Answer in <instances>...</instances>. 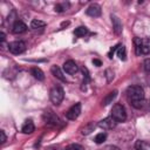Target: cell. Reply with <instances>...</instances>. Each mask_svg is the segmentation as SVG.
Here are the masks:
<instances>
[{
	"mask_svg": "<svg viewBox=\"0 0 150 150\" xmlns=\"http://www.w3.org/2000/svg\"><path fill=\"white\" fill-rule=\"evenodd\" d=\"M128 98L135 108H142L144 103V91L139 86H130L127 89Z\"/></svg>",
	"mask_w": 150,
	"mask_h": 150,
	"instance_id": "obj_1",
	"label": "cell"
},
{
	"mask_svg": "<svg viewBox=\"0 0 150 150\" xmlns=\"http://www.w3.org/2000/svg\"><path fill=\"white\" fill-rule=\"evenodd\" d=\"M135 48H136V54H148L150 52V41L148 39H141V38H135Z\"/></svg>",
	"mask_w": 150,
	"mask_h": 150,
	"instance_id": "obj_2",
	"label": "cell"
},
{
	"mask_svg": "<svg viewBox=\"0 0 150 150\" xmlns=\"http://www.w3.org/2000/svg\"><path fill=\"white\" fill-rule=\"evenodd\" d=\"M111 117L116 121V122H124L127 120V111H125V108L120 104V103H116L112 109H111Z\"/></svg>",
	"mask_w": 150,
	"mask_h": 150,
	"instance_id": "obj_3",
	"label": "cell"
},
{
	"mask_svg": "<svg viewBox=\"0 0 150 150\" xmlns=\"http://www.w3.org/2000/svg\"><path fill=\"white\" fill-rule=\"evenodd\" d=\"M49 97H50V101H52L53 104L59 105V104L63 101V98H64V91H63V89H62L61 87H59V86L53 87V88L50 89Z\"/></svg>",
	"mask_w": 150,
	"mask_h": 150,
	"instance_id": "obj_4",
	"label": "cell"
},
{
	"mask_svg": "<svg viewBox=\"0 0 150 150\" xmlns=\"http://www.w3.org/2000/svg\"><path fill=\"white\" fill-rule=\"evenodd\" d=\"M8 49L12 54H21L26 50V43L23 41H13L8 45Z\"/></svg>",
	"mask_w": 150,
	"mask_h": 150,
	"instance_id": "obj_5",
	"label": "cell"
},
{
	"mask_svg": "<svg viewBox=\"0 0 150 150\" xmlns=\"http://www.w3.org/2000/svg\"><path fill=\"white\" fill-rule=\"evenodd\" d=\"M43 120L46 121L47 124L49 125H53V127H56V125H61V120L53 112V111H46L43 114Z\"/></svg>",
	"mask_w": 150,
	"mask_h": 150,
	"instance_id": "obj_6",
	"label": "cell"
},
{
	"mask_svg": "<svg viewBox=\"0 0 150 150\" xmlns=\"http://www.w3.org/2000/svg\"><path fill=\"white\" fill-rule=\"evenodd\" d=\"M80 114H81V103H75L67 110L66 116L68 120H76L80 116Z\"/></svg>",
	"mask_w": 150,
	"mask_h": 150,
	"instance_id": "obj_7",
	"label": "cell"
},
{
	"mask_svg": "<svg viewBox=\"0 0 150 150\" xmlns=\"http://www.w3.org/2000/svg\"><path fill=\"white\" fill-rule=\"evenodd\" d=\"M63 70H64L67 74H69V75H74L75 73H77L79 67H77V64H76L75 61L68 60V61H66V62L63 63Z\"/></svg>",
	"mask_w": 150,
	"mask_h": 150,
	"instance_id": "obj_8",
	"label": "cell"
},
{
	"mask_svg": "<svg viewBox=\"0 0 150 150\" xmlns=\"http://www.w3.org/2000/svg\"><path fill=\"white\" fill-rule=\"evenodd\" d=\"M101 7H100V5H97V4H91L88 8H87V11H86V13L89 15V16H93V18H97V16H100L101 15Z\"/></svg>",
	"mask_w": 150,
	"mask_h": 150,
	"instance_id": "obj_9",
	"label": "cell"
},
{
	"mask_svg": "<svg viewBox=\"0 0 150 150\" xmlns=\"http://www.w3.org/2000/svg\"><path fill=\"white\" fill-rule=\"evenodd\" d=\"M116 123H117V122L110 116V117H107V118L102 120V121L98 123V125H100L101 128H103V129H112V128H115Z\"/></svg>",
	"mask_w": 150,
	"mask_h": 150,
	"instance_id": "obj_10",
	"label": "cell"
},
{
	"mask_svg": "<svg viewBox=\"0 0 150 150\" xmlns=\"http://www.w3.org/2000/svg\"><path fill=\"white\" fill-rule=\"evenodd\" d=\"M111 22H112V29L116 35H120L122 33V22L116 15H111Z\"/></svg>",
	"mask_w": 150,
	"mask_h": 150,
	"instance_id": "obj_11",
	"label": "cell"
},
{
	"mask_svg": "<svg viewBox=\"0 0 150 150\" xmlns=\"http://www.w3.org/2000/svg\"><path fill=\"white\" fill-rule=\"evenodd\" d=\"M12 30L14 34H22L27 30V26L22 21H15L13 27H12Z\"/></svg>",
	"mask_w": 150,
	"mask_h": 150,
	"instance_id": "obj_12",
	"label": "cell"
},
{
	"mask_svg": "<svg viewBox=\"0 0 150 150\" xmlns=\"http://www.w3.org/2000/svg\"><path fill=\"white\" fill-rule=\"evenodd\" d=\"M50 71H52V74L56 77V79H59L60 81H62V82H67V80H66V77H64V75L62 74V71H61V69L56 66V64H54V66H52V68H50Z\"/></svg>",
	"mask_w": 150,
	"mask_h": 150,
	"instance_id": "obj_13",
	"label": "cell"
},
{
	"mask_svg": "<svg viewBox=\"0 0 150 150\" xmlns=\"http://www.w3.org/2000/svg\"><path fill=\"white\" fill-rule=\"evenodd\" d=\"M116 96H117V90H112V91H110V93L107 94V96L103 98V101H102V105L105 107V105L112 103V101L116 98Z\"/></svg>",
	"mask_w": 150,
	"mask_h": 150,
	"instance_id": "obj_14",
	"label": "cell"
},
{
	"mask_svg": "<svg viewBox=\"0 0 150 150\" xmlns=\"http://www.w3.org/2000/svg\"><path fill=\"white\" fill-rule=\"evenodd\" d=\"M30 74H32L36 80H39V81H43V80H45V74H43V71H42L39 67H33V68L30 69Z\"/></svg>",
	"mask_w": 150,
	"mask_h": 150,
	"instance_id": "obj_15",
	"label": "cell"
},
{
	"mask_svg": "<svg viewBox=\"0 0 150 150\" xmlns=\"http://www.w3.org/2000/svg\"><path fill=\"white\" fill-rule=\"evenodd\" d=\"M34 129H35L34 123H33L30 120H28V121H26V123L22 125L21 131H22L23 134H32V132L34 131Z\"/></svg>",
	"mask_w": 150,
	"mask_h": 150,
	"instance_id": "obj_16",
	"label": "cell"
},
{
	"mask_svg": "<svg viewBox=\"0 0 150 150\" xmlns=\"http://www.w3.org/2000/svg\"><path fill=\"white\" fill-rule=\"evenodd\" d=\"M95 127H96V124H95L94 122H89L88 124H86V125H84V127L81 129L82 135H89L91 131H94Z\"/></svg>",
	"mask_w": 150,
	"mask_h": 150,
	"instance_id": "obj_17",
	"label": "cell"
},
{
	"mask_svg": "<svg viewBox=\"0 0 150 150\" xmlns=\"http://www.w3.org/2000/svg\"><path fill=\"white\" fill-rule=\"evenodd\" d=\"M45 26H46V23H45L43 21H41V20H38V19H34V20H32V22H30V27H32L33 29L43 28Z\"/></svg>",
	"mask_w": 150,
	"mask_h": 150,
	"instance_id": "obj_18",
	"label": "cell"
},
{
	"mask_svg": "<svg viewBox=\"0 0 150 150\" xmlns=\"http://www.w3.org/2000/svg\"><path fill=\"white\" fill-rule=\"evenodd\" d=\"M74 33H75V35H76L77 38H82V36H84V35L88 34V29H87L86 27L81 26V27H77Z\"/></svg>",
	"mask_w": 150,
	"mask_h": 150,
	"instance_id": "obj_19",
	"label": "cell"
},
{
	"mask_svg": "<svg viewBox=\"0 0 150 150\" xmlns=\"http://www.w3.org/2000/svg\"><path fill=\"white\" fill-rule=\"evenodd\" d=\"M117 56L121 59V60H125V56H127V50H125V47L124 46H121L117 48Z\"/></svg>",
	"mask_w": 150,
	"mask_h": 150,
	"instance_id": "obj_20",
	"label": "cell"
},
{
	"mask_svg": "<svg viewBox=\"0 0 150 150\" xmlns=\"http://www.w3.org/2000/svg\"><path fill=\"white\" fill-rule=\"evenodd\" d=\"M105 138H107V134L105 132H100V134H97L95 136V142L97 144H101V143H103L105 141Z\"/></svg>",
	"mask_w": 150,
	"mask_h": 150,
	"instance_id": "obj_21",
	"label": "cell"
},
{
	"mask_svg": "<svg viewBox=\"0 0 150 150\" xmlns=\"http://www.w3.org/2000/svg\"><path fill=\"white\" fill-rule=\"evenodd\" d=\"M136 150H146V143L144 141H137L135 144Z\"/></svg>",
	"mask_w": 150,
	"mask_h": 150,
	"instance_id": "obj_22",
	"label": "cell"
},
{
	"mask_svg": "<svg viewBox=\"0 0 150 150\" xmlns=\"http://www.w3.org/2000/svg\"><path fill=\"white\" fill-rule=\"evenodd\" d=\"M66 150H84V148H83L82 145H80V144L73 143V144H69V145L66 148Z\"/></svg>",
	"mask_w": 150,
	"mask_h": 150,
	"instance_id": "obj_23",
	"label": "cell"
},
{
	"mask_svg": "<svg viewBox=\"0 0 150 150\" xmlns=\"http://www.w3.org/2000/svg\"><path fill=\"white\" fill-rule=\"evenodd\" d=\"M69 6V4H59V5H56L55 6V11L56 12H59V13H61V12H64L66 9H67V7Z\"/></svg>",
	"mask_w": 150,
	"mask_h": 150,
	"instance_id": "obj_24",
	"label": "cell"
},
{
	"mask_svg": "<svg viewBox=\"0 0 150 150\" xmlns=\"http://www.w3.org/2000/svg\"><path fill=\"white\" fill-rule=\"evenodd\" d=\"M144 69H145L148 73H150V59H146V60L144 61Z\"/></svg>",
	"mask_w": 150,
	"mask_h": 150,
	"instance_id": "obj_25",
	"label": "cell"
},
{
	"mask_svg": "<svg viewBox=\"0 0 150 150\" xmlns=\"http://www.w3.org/2000/svg\"><path fill=\"white\" fill-rule=\"evenodd\" d=\"M102 150H120L117 146H115V145H105Z\"/></svg>",
	"mask_w": 150,
	"mask_h": 150,
	"instance_id": "obj_26",
	"label": "cell"
},
{
	"mask_svg": "<svg viewBox=\"0 0 150 150\" xmlns=\"http://www.w3.org/2000/svg\"><path fill=\"white\" fill-rule=\"evenodd\" d=\"M118 47H120V45H116V46H115V47H112V48H111V49H110V52H109V54H108V56H109V57H110V59H111V57H112V54H114V52H115V50H116V49H117V48H118Z\"/></svg>",
	"mask_w": 150,
	"mask_h": 150,
	"instance_id": "obj_27",
	"label": "cell"
},
{
	"mask_svg": "<svg viewBox=\"0 0 150 150\" xmlns=\"http://www.w3.org/2000/svg\"><path fill=\"white\" fill-rule=\"evenodd\" d=\"M0 137H1V143H5L6 142V135H5V131L4 130H0Z\"/></svg>",
	"mask_w": 150,
	"mask_h": 150,
	"instance_id": "obj_28",
	"label": "cell"
},
{
	"mask_svg": "<svg viewBox=\"0 0 150 150\" xmlns=\"http://www.w3.org/2000/svg\"><path fill=\"white\" fill-rule=\"evenodd\" d=\"M93 63H94L96 67H100V66L102 64V63H101V61H100V60H97V59H94V60H93Z\"/></svg>",
	"mask_w": 150,
	"mask_h": 150,
	"instance_id": "obj_29",
	"label": "cell"
},
{
	"mask_svg": "<svg viewBox=\"0 0 150 150\" xmlns=\"http://www.w3.org/2000/svg\"><path fill=\"white\" fill-rule=\"evenodd\" d=\"M0 39H1V42H4V41H5V33H4V32H1V33H0Z\"/></svg>",
	"mask_w": 150,
	"mask_h": 150,
	"instance_id": "obj_30",
	"label": "cell"
}]
</instances>
